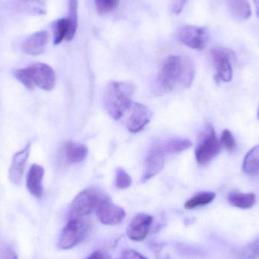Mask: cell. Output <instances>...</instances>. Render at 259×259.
<instances>
[{
    "label": "cell",
    "instance_id": "8fae6325",
    "mask_svg": "<svg viewBox=\"0 0 259 259\" xmlns=\"http://www.w3.org/2000/svg\"><path fill=\"white\" fill-rule=\"evenodd\" d=\"M153 218L152 216L146 214H137L127 227V237L134 241H143L149 234Z\"/></svg>",
    "mask_w": 259,
    "mask_h": 259
},
{
    "label": "cell",
    "instance_id": "44dd1931",
    "mask_svg": "<svg viewBox=\"0 0 259 259\" xmlns=\"http://www.w3.org/2000/svg\"><path fill=\"white\" fill-rule=\"evenodd\" d=\"M71 31V24L68 18H62L57 20L54 26V44L58 45L64 39L68 41Z\"/></svg>",
    "mask_w": 259,
    "mask_h": 259
},
{
    "label": "cell",
    "instance_id": "52a82bcc",
    "mask_svg": "<svg viewBox=\"0 0 259 259\" xmlns=\"http://www.w3.org/2000/svg\"><path fill=\"white\" fill-rule=\"evenodd\" d=\"M178 38L184 45L196 50H202L209 40V32L205 27L185 25L180 29Z\"/></svg>",
    "mask_w": 259,
    "mask_h": 259
},
{
    "label": "cell",
    "instance_id": "d6986e66",
    "mask_svg": "<svg viewBox=\"0 0 259 259\" xmlns=\"http://www.w3.org/2000/svg\"><path fill=\"white\" fill-rule=\"evenodd\" d=\"M228 202L232 206L241 209H249L255 205L256 196L254 193H231L228 196Z\"/></svg>",
    "mask_w": 259,
    "mask_h": 259
},
{
    "label": "cell",
    "instance_id": "7c38bea8",
    "mask_svg": "<svg viewBox=\"0 0 259 259\" xmlns=\"http://www.w3.org/2000/svg\"><path fill=\"white\" fill-rule=\"evenodd\" d=\"M30 143H28L24 149L16 152L12 158L9 169V179L15 185H20L22 181L26 163L30 155Z\"/></svg>",
    "mask_w": 259,
    "mask_h": 259
},
{
    "label": "cell",
    "instance_id": "6da1fadb",
    "mask_svg": "<svg viewBox=\"0 0 259 259\" xmlns=\"http://www.w3.org/2000/svg\"><path fill=\"white\" fill-rule=\"evenodd\" d=\"M194 77L195 65L192 59L173 55L164 60L158 73V83L162 91L170 92L178 85L190 88Z\"/></svg>",
    "mask_w": 259,
    "mask_h": 259
},
{
    "label": "cell",
    "instance_id": "d6a6232c",
    "mask_svg": "<svg viewBox=\"0 0 259 259\" xmlns=\"http://www.w3.org/2000/svg\"><path fill=\"white\" fill-rule=\"evenodd\" d=\"M14 259H18V257L15 256V258H14Z\"/></svg>",
    "mask_w": 259,
    "mask_h": 259
},
{
    "label": "cell",
    "instance_id": "484cf974",
    "mask_svg": "<svg viewBox=\"0 0 259 259\" xmlns=\"http://www.w3.org/2000/svg\"><path fill=\"white\" fill-rule=\"evenodd\" d=\"M221 144L229 152H234L237 149V141L233 136L232 133L228 130H225L222 132Z\"/></svg>",
    "mask_w": 259,
    "mask_h": 259
},
{
    "label": "cell",
    "instance_id": "ffe728a7",
    "mask_svg": "<svg viewBox=\"0 0 259 259\" xmlns=\"http://www.w3.org/2000/svg\"><path fill=\"white\" fill-rule=\"evenodd\" d=\"M243 170L248 175H256L259 173V145L252 148L245 157Z\"/></svg>",
    "mask_w": 259,
    "mask_h": 259
},
{
    "label": "cell",
    "instance_id": "4fadbf2b",
    "mask_svg": "<svg viewBox=\"0 0 259 259\" xmlns=\"http://www.w3.org/2000/svg\"><path fill=\"white\" fill-rule=\"evenodd\" d=\"M44 173L45 170L44 167L37 164H32L27 172L26 185L29 193L34 197H42L44 193L42 179H44Z\"/></svg>",
    "mask_w": 259,
    "mask_h": 259
},
{
    "label": "cell",
    "instance_id": "4dcf8cb0",
    "mask_svg": "<svg viewBox=\"0 0 259 259\" xmlns=\"http://www.w3.org/2000/svg\"><path fill=\"white\" fill-rule=\"evenodd\" d=\"M255 5V9H256L257 16L259 18V0H253Z\"/></svg>",
    "mask_w": 259,
    "mask_h": 259
},
{
    "label": "cell",
    "instance_id": "277c9868",
    "mask_svg": "<svg viewBox=\"0 0 259 259\" xmlns=\"http://www.w3.org/2000/svg\"><path fill=\"white\" fill-rule=\"evenodd\" d=\"M221 143L216 137L215 131L211 124H207L199 136L195 150L196 161L200 165H206L221 152Z\"/></svg>",
    "mask_w": 259,
    "mask_h": 259
},
{
    "label": "cell",
    "instance_id": "8992f818",
    "mask_svg": "<svg viewBox=\"0 0 259 259\" xmlns=\"http://www.w3.org/2000/svg\"><path fill=\"white\" fill-rule=\"evenodd\" d=\"M106 197L104 194L94 188L87 189L80 192L71 202L70 216L78 219L89 215L97 209L100 202Z\"/></svg>",
    "mask_w": 259,
    "mask_h": 259
},
{
    "label": "cell",
    "instance_id": "f1b7e54d",
    "mask_svg": "<svg viewBox=\"0 0 259 259\" xmlns=\"http://www.w3.org/2000/svg\"><path fill=\"white\" fill-rule=\"evenodd\" d=\"M187 0H179L176 5L175 6V9H174V12L176 14L180 13L182 11L183 8L185 6Z\"/></svg>",
    "mask_w": 259,
    "mask_h": 259
},
{
    "label": "cell",
    "instance_id": "9c48e42d",
    "mask_svg": "<svg viewBox=\"0 0 259 259\" xmlns=\"http://www.w3.org/2000/svg\"><path fill=\"white\" fill-rule=\"evenodd\" d=\"M96 211L99 220L105 225H118L122 222L126 216L125 211L107 197L100 202Z\"/></svg>",
    "mask_w": 259,
    "mask_h": 259
},
{
    "label": "cell",
    "instance_id": "5b68a950",
    "mask_svg": "<svg viewBox=\"0 0 259 259\" xmlns=\"http://www.w3.org/2000/svg\"><path fill=\"white\" fill-rule=\"evenodd\" d=\"M90 230V224L81 218L71 219L62 230L58 242V247L62 249L75 247L88 237Z\"/></svg>",
    "mask_w": 259,
    "mask_h": 259
},
{
    "label": "cell",
    "instance_id": "7402d4cb",
    "mask_svg": "<svg viewBox=\"0 0 259 259\" xmlns=\"http://www.w3.org/2000/svg\"><path fill=\"white\" fill-rule=\"evenodd\" d=\"M215 196V193L212 192H203V193H199L187 201L184 205V208L186 209H194L198 207L208 205L214 200Z\"/></svg>",
    "mask_w": 259,
    "mask_h": 259
},
{
    "label": "cell",
    "instance_id": "cb8c5ba5",
    "mask_svg": "<svg viewBox=\"0 0 259 259\" xmlns=\"http://www.w3.org/2000/svg\"><path fill=\"white\" fill-rule=\"evenodd\" d=\"M77 0H69V13H68V20L71 24V31H70L69 37L68 41H71L75 36L77 32Z\"/></svg>",
    "mask_w": 259,
    "mask_h": 259
},
{
    "label": "cell",
    "instance_id": "30bf717a",
    "mask_svg": "<svg viewBox=\"0 0 259 259\" xmlns=\"http://www.w3.org/2000/svg\"><path fill=\"white\" fill-rule=\"evenodd\" d=\"M150 109L141 103H135L131 107V113L127 121V127L130 132L138 133L143 130L152 119Z\"/></svg>",
    "mask_w": 259,
    "mask_h": 259
},
{
    "label": "cell",
    "instance_id": "e0dca14e",
    "mask_svg": "<svg viewBox=\"0 0 259 259\" xmlns=\"http://www.w3.org/2000/svg\"><path fill=\"white\" fill-rule=\"evenodd\" d=\"M228 10L234 19L245 21L252 15V9L248 0H227Z\"/></svg>",
    "mask_w": 259,
    "mask_h": 259
},
{
    "label": "cell",
    "instance_id": "603a6c76",
    "mask_svg": "<svg viewBox=\"0 0 259 259\" xmlns=\"http://www.w3.org/2000/svg\"><path fill=\"white\" fill-rule=\"evenodd\" d=\"M259 258V237L239 249L234 259H258Z\"/></svg>",
    "mask_w": 259,
    "mask_h": 259
},
{
    "label": "cell",
    "instance_id": "ac0fdd59",
    "mask_svg": "<svg viewBox=\"0 0 259 259\" xmlns=\"http://www.w3.org/2000/svg\"><path fill=\"white\" fill-rule=\"evenodd\" d=\"M88 155V147L81 143L70 141L65 145V156L69 162H81L86 159Z\"/></svg>",
    "mask_w": 259,
    "mask_h": 259
},
{
    "label": "cell",
    "instance_id": "9a60e30c",
    "mask_svg": "<svg viewBox=\"0 0 259 259\" xmlns=\"http://www.w3.org/2000/svg\"><path fill=\"white\" fill-rule=\"evenodd\" d=\"M49 33L47 30L37 32L29 36L21 44V49L24 53L30 56L42 54L48 44Z\"/></svg>",
    "mask_w": 259,
    "mask_h": 259
},
{
    "label": "cell",
    "instance_id": "2e32d148",
    "mask_svg": "<svg viewBox=\"0 0 259 259\" xmlns=\"http://www.w3.org/2000/svg\"><path fill=\"white\" fill-rule=\"evenodd\" d=\"M193 146L190 140L183 138L168 139L163 141L157 142L152 149L161 152L162 155H171L184 152Z\"/></svg>",
    "mask_w": 259,
    "mask_h": 259
},
{
    "label": "cell",
    "instance_id": "d4e9b609",
    "mask_svg": "<svg viewBox=\"0 0 259 259\" xmlns=\"http://www.w3.org/2000/svg\"><path fill=\"white\" fill-rule=\"evenodd\" d=\"M131 184H132L131 177L124 169L118 167L115 175V187L118 189L124 190L131 187Z\"/></svg>",
    "mask_w": 259,
    "mask_h": 259
},
{
    "label": "cell",
    "instance_id": "3957f363",
    "mask_svg": "<svg viewBox=\"0 0 259 259\" xmlns=\"http://www.w3.org/2000/svg\"><path fill=\"white\" fill-rule=\"evenodd\" d=\"M14 76L21 84L29 90L37 87L44 91H50L56 85V73L53 68L47 64H33L26 68L16 70L14 72Z\"/></svg>",
    "mask_w": 259,
    "mask_h": 259
},
{
    "label": "cell",
    "instance_id": "1f68e13d",
    "mask_svg": "<svg viewBox=\"0 0 259 259\" xmlns=\"http://www.w3.org/2000/svg\"><path fill=\"white\" fill-rule=\"evenodd\" d=\"M258 119H259V109H258Z\"/></svg>",
    "mask_w": 259,
    "mask_h": 259
},
{
    "label": "cell",
    "instance_id": "5bb4252c",
    "mask_svg": "<svg viewBox=\"0 0 259 259\" xmlns=\"http://www.w3.org/2000/svg\"><path fill=\"white\" fill-rule=\"evenodd\" d=\"M164 164V155L152 148L145 161L144 170L141 178V182L146 183L158 175L162 170Z\"/></svg>",
    "mask_w": 259,
    "mask_h": 259
},
{
    "label": "cell",
    "instance_id": "4316f807",
    "mask_svg": "<svg viewBox=\"0 0 259 259\" xmlns=\"http://www.w3.org/2000/svg\"><path fill=\"white\" fill-rule=\"evenodd\" d=\"M119 0H95L97 12L101 15L109 13L118 6Z\"/></svg>",
    "mask_w": 259,
    "mask_h": 259
},
{
    "label": "cell",
    "instance_id": "7a4b0ae2",
    "mask_svg": "<svg viewBox=\"0 0 259 259\" xmlns=\"http://www.w3.org/2000/svg\"><path fill=\"white\" fill-rule=\"evenodd\" d=\"M135 87L128 82L112 81L108 85L104 97V105L108 114L118 120L131 108Z\"/></svg>",
    "mask_w": 259,
    "mask_h": 259
},
{
    "label": "cell",
    "instance_id": "f546056e",
    "mask_svg": "<svg viewBox=\"0 0 259 259\" xmlns=\"http://www.w3.org/2000/svg\"><path fill=\"white\" fill-rule=\"evenodd\" d=\"M87 259H109V258L103 252L97 251V252L91 254V255H90Z\"/></svg>",
    "mask_w": 259,
    "mask_h": 259
},
{
    "label": "cell",
    "instance_id": "83f0119b",
    "mask_svg": "<svg viewBox=\"0 0 259 259\" xmlns=\"http://www.w3.org/2000/svg\"><path fill=\"white\" fill-rule=\"evenodd\" d=\"M121 259H149L145 257L144 255L140 254L137 251L132 250V249H127L124 251L121 255Z\"/></svg>",
    "mask_w": 259,
    "mask_h": 259
},
{
    "label": "cell",
    "instance_id": "ba28073f",
    "mask_svg": "<svg viewBox=\"0 0 259 259\" xmlns=\"http://www.w3.org/2000/svg\"><path fill=\"white\" fill-rule=\"evenodd\" d=\"M211 58L216 70V80H222L227 83L231 81L233 77L231 61L234 58V53L228 49L218 47L211 50Z\"/></svg>",
    "mask_w": 259,
    "mask_h": 259
}]
</instances>
